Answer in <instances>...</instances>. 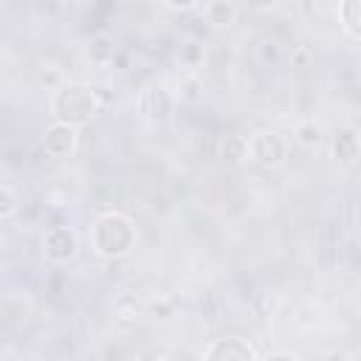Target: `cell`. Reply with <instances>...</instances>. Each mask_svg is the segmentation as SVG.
Wrapping results in <instances>:
<instances>
[{
    "label": "cell",
    "mask_w": 361,
    "mask_h": 361,
    "mask_svg": "<svg viewBox=\"0 0 361 361\" xmlns=\"http://www.w3.org/2000/svg\"><path fill=\"white\" fill-rule=\"evenodd\" d=\"M23 206V195L11 186V183H3L0 186V220H11Z\"/></svg>",
    "instance_id": "obj_14"
},
{
    "label": "cell",
    "mask_w": 361,
    "mask_h": 361,
    "mask_svg": "<svg viewBox=\"0 0 361 361\" xmlns=\"http://www.w3.org/2000/svg\"><path fill=\"white\" fill-rule=\"evenodd\" d=\"M113 56H116V42H113V37L99 34V37H93V39L87 42V59H90V62L107 65V62H113Z\"/></svg>",
    "instance_id": "obj_11"
},
{
    "label": "cell",
    "mask_w": 361,
    "mask_h": 361,
    "mask_svg": "<svg viewBox=\"0 0 361 361\" xmlns=\"http://www.w3.org/2000/svg\"><path fill=\"white\" fill-rule=\"evenodd\" d=\"M175 104H178L175 90H169V85L161 82V79L144 85V90L138 93V110H141V116H144L147 121H152V124L169 121L172 113H175Z\"/></svg>",
    "instance_id": "obj_4"
},
{
    "label": "cell",
    "mask_w": 361,
    "mask_h": 361,
    "mask_svg": "<svg viewBox=\"0 0 361 361\" xmlns=\"http://www.w3.org/2000/svg\"><path fill=\"white\" fill-rule=\"evenodd\" d=\"M37 79H39V85H45V90H51V93H56V90L65 85V76H62V71H59L56 62H42L39 71H37Z\"/></svg>",
    "instance_id": "obj_15"
},
{
    "label": "cell",
    "mask_w": 361,
    "mask_h": 361,
    "mask_svg": "<svg viewBox=\"0 0 361 361\" xmlns=\"http://www.w3.org/2000/svg\"><path fill=\"white\" fill-rule=\"evenodd\" d=\"M203 56H206V51H203L200 42H195V39L183 42L180 45V54H178V59L183 65V73H197V68L203 65Z\"/></svg>",
    "instance_id": "obj_13"
},
{
    "label": "cell",
    "mask_w": 361,
    "mask_h": 361,
    "mask_svg": "<svg viewBox=\"0 0 361 361\" xmlns=\"http://www.w3.org/2000/svg\"><path fill=\"white\" fill-rule=\"evenodd\" d=\"M322 361H350V355H347V353H338V350H333V353H327Z\"/></svg>",
    "instance_id": "obj_18"
},
{
    "label": "cell",
    "mask_w": 361,
    "mask_h": 361,
    "mask_svg": "<svg viewBox=\"0 0 361 361\" xmlns=\"http://www.w3.org/2000/svg\"><path fill=\"white\" fill-rule=\"evenodd\" d=\"M330 149L341 166H353L361 158V135L353 127H341L330 135Z\"/></svg>",
    "instance_id": "obj_7"
},
{
    "label": "cell",
    "mask_w": 361,
    "mask_h": 361,
    "mask_svg": "<svg viewBox=\"0 0 361 361\" xmlns=\"http://www.w3.org/2000/svg\"><path fill=\"white\" fill-rule=\"evenodd\" d=\"M358 217H361V209H358Z\"/></svg>",
    "instance_id": "obj_19"
},
{
    "label": "cell",
    "mask_w": 361,
    "mask_h": 361,
    "mask_svg": "<svg viewBox=\"0 0 361 361\" xmlns=\"http://www.w3.org/2000/svg\"><path fill=\"white\" fill-rule=\"evenodd\" d=\"M262 54H265V59H276V56H279V48H276V42H265Z\"/></svg>",
    "instance_id": "obj_17"
},
{
    "label": "cell",
    "mask_w": 361,
    "mask_h": 361,
    "mask_svg": "<svg viewBox=\"0 0 361 361\" xmlns=\"http://www.w3.org/2000/svg\"><path fill=\"white\" fill-rule=\"evenodd\" d=\"M200 14L209 25L214 28H223V25H231L240 14V6L237 3H228V0H212V3H203L200 6Z\"/></svg>",
    "instance_id": "obj_10"
},
{
    "label": "cell",
    "mask_w": 361,
    "mask_h": 361,
    "mask_svg": "<svg viewBox=\"0 0 361 361\" xmlns=\"http://www.w3.org/2000/svg\"><path fill=\"white\" fill-rule=\"evenodd\" d=\"M42 251L51 262H68L79 251V237L71 226H51L42 234Z\"/></svg>",
    "instance_id": "obj_5"
},
{
    "label": "cell",
    "mask_w": 361,
    "mask_h": 361,
    "mask_svg": "<svg viewBox=\"0 0 361 361\" xmlns=\"http://www.w3.org/2000/svg\"><path fill=\"white\" fill-rule=\"evenodd\" d=\"M90 240H93V251L99 257L118 259V257H127L135 248L138 234H135V226H133L130 217H124L121 212H104L93 223Z\"/></svg>",
    "instance_id": "obj_2"
},
{
    "label": "cell",
    "mask_w": 361,
    "mask_h": 361,
    "mask_svg": "<svg viewBox=\"0 0 361 361\" xmlns=\"http://www.w3.org/2000/svg\"><path fill=\"white\" fill-rule=\"evenodd\" d=\"M288 152H290V144L276 130H259L248 135V155L262 169H279L288 161Z\"/></svg>",
    "instance_id": "obj_3"
},
{
    "label": "cell",
    "mask_w": 361,
    "mask_h": 361,
    "mask_svg": "<svg viewBox=\"0 0 361 361\" xmlns=\"http://www.w3.org/2000/svg\"><path fill=\"white\" fill-rule=\"evenodd\" d=\"M175 96L180 102H189V104L200 102L203 99V79H200V73H180L178 87H175Z\"/></svg>",
    "instance_id": "obj_12"
},
{
    "label": "cell",
    "mask_w": 361,
    "mask_h": 361,
    "mask_svg": "<svg viewBox=\"0 0 361 361\" xmlns=\"http://www.w3.org/2000/svg\"><path fill=\"white\" fill-rule=\"evenodd\" d=\"M293 141H296L302 149L316 152V149H322V147L327 144V133H324V127H322L316 118H307V121H299V124H296Z\"/></svg>",
    "instance_id": "obj_9"
},
{
    "label": "cell",
    "mask_w": 361,
    "mask_h": 361,
    "mask_svg": "<svg viewBox=\"0 0 361 361\" xmlns=\"http://www.w3.org/2000/svg\"><path fill=\"white\" fill-rule=\"evenodd\" d=\"M39 144H42L45 155H51V158H68V155H73L76 147H79V130L71 127V124L54 121V124L42 133Z\"/></svg>",
    "instance_id": "obj_6"
},
{
    "label": "cell",
    "mask_w": 361,
    "mask_h": 361,
    "mask_svg": "<svg viewBox=\"0 0 361 361\" xmlns=\"http://www.w3.org/2000/svg\"><path fill=\"white\" fill-rule=\"evenodd\" d=\"M102 102L96 87L85 85V82H65L56 93H51V116L54 121L71 124V127H82L87 124L96 113H99Z\"/></svg>",
    "instance_id": "obj_1"
},
{
    "label": "cell",
    "mask_w": 361,
    "mask_h": 361,
    "mask_svg": "<svg viewBox=\"0 0 361 361\" xmlns=\"http://www.w3.org/2000/svg\"><path fill=\"white\" fill-rule=\"evenodd\" d=\"M288 62H290V68H299V71H302V68H310V62H313V51H310L307 45H293Z\"/></svg>",
    "instance_id": "obj_16"
},
{
    "label": "cell",
    "mask_w": 361,
    "mask_h": 361,
    "mask_svg": "<svg viewBox=\"0 0 361 361\" xmlns=\"http://www.w3.org/2000/svg\"><path fill=\"white\" fill-rule=\"evenodd\" d=\"M217 155L226 164H231V166H240V164L251 161V155H248V138L240 135V133H226L220 138V144H217Z\"/></svg>",
    "instance_id": "obj_8"
}]
</instances>
